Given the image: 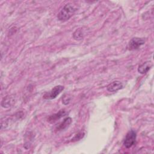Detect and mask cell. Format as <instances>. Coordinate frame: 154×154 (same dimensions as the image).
<instances>
[{"mask_svg": "<svg viewBox=\"0 0 154 154\" xmlns=\"http://www.w3.org/2000/svg\"><path fill=\"white\" fill-rule=\"evenodd\" d=\"M136 137H137V134L135 131H134V130L129 131L126 135L125 138L124 140V141H123L124 146L127 149L131 147L135 143Z\"/></svg>", "mask_w": 154, "mask_h": 154, "instance_id": "obj_2", "label": "cell"}, {"mask_svg": "<svg viewBox=\"0 0 154 154\" xmlns=\"http://www.w3.org/2000/svg\"><path fill=\"white\" fill-rule=\"evenodd\" d=\"M72 119L70 117H67L58 126H57L56 130L57 131H61L66 129L71 123H72Z\"/></svg>", "mask_w": 154, "mask_h": 154, "instance_id": "obj_8", "label": "cell"}, {"mask_svg": "<svg viewBox=\"0 0 154 154\" xmlns=\"http://www.w3.org/2000/svg\"><path fill=\"white\" fill-rule=\"evenodd\" d=\"M66 114H67V112L66 111H64V109H61V110L59 111L58 112L50 116L49 117V118L48 119V121L51 123H54L57 120L61 119V117L65 116Z\"/></svg>", "mask_w": 154, "mask_h": 154, "instance_id": "obj_6", "label": "cell"}, {"mask_svg": "<svg viewBox=\"0 0 154 154\" xmlns=\"http://www.w3.org/2000/svg\"><path fill=\"white\" fill-rule=\"evenodd\" d=\"M152 66L153 64L151 61H146L138 66V72L141 74H145L148 72V71L151 69Z\"/></svg>", "mask_w": 154, "mask_h": 154, "instance_id": "obj_7", "label": "cell"}, {"mask_svg": "<svg viewBox=\"0 0 154 154\" xmlns=\"http://www.w3.org/2000/svg\"><path fill=\"white\" fill-rule=\"evenodd\" d=\"M145 43V39L144 38L134 37L128 43V48L130 51H134L138 49L141 46L143 45Z\"/></svg>", "mask_w": 154, "mask_h": 154, "instance_id": "obj_4", "label": "cell"}, {"mask_svg": "<svg viewBox=\"0 0 154 154\" xmlns=\"http://www.w3.org/2000/svg\"><path fill=\"white\" fill-rule=\"evenodd\" d=\"M11 101H12V99H10L9 96H7L2 100V103L4 102V103H1V105L4 108L5 107H8V106H10V105H11Z\"/></svg>", "mask_w": 154, "mask_h": 154, "instance_id": "obj_10", "label": "cell"}, {"mask_svg": "<svg viewBox=\"0 0 154 154\" xmlns=\"http://www.w3.org/2000/svg\"><path fill=\"white\" fill-rule=\"evenodd\" d=\"M78 8L75 5L69 3L66 4L57 14V19L60 21H66L69 20L76 12Z\"/></svg>", "mask_w": 154, "mask_h": 154, "instance_id": "obj_1", "label": "cell"}, {"mask_svg": "<svg viewBox=\"0 0 154 154\" xmlns=\"http://www.w3.org/2000/svg\"><path fill=\"white\" fill-rule=\"evenodd\" d=\"M84 132L83 131H80L79 132H78L74 136V137L72 139V141H78V140H81V138H82L84 137Z\"/></svg>", "mask_w": 154, "mask_h": 154, "instance_id": "obj_11", "label": "cell"}, {"mask_svg": "<svg viewBox=\"0 0 154 154\" xmlns=\"http://www.w3.org/2000/svg\"><path fill=\"white\" fill-rule=\"evenodd\" d=\"M73 37L75 40H81L84 37V32L81 28L76 29L73 34Z\"/></svg>", "mask_w": 154, "mask_h": 154, "instance_id": "obj_9", "label": "cell"}, {"mask_svg": "<svg viewBox=\"0 0 154 154\" xmlns=\"http://www.w3.org/2000/svg\"><path fill=\"white\" fill-rule=\"evenodd\" d=\"M123 88V84L119 81H115L110 84H109L107 87L106 89L109 92H116L118 90L122 89Z\"/></svg>", "mask_w": 154, "mask_h": 154, "instance_id": "obj_5", "label": "cell"}, {"mask_svg": "<svg viewBox=\"0 0 154 154\" xmlns=\"http://www.w3.org/2000/svg\"><path fill=\"white\" fill-rule=\"evenodd\" d=\"M64 87L63 85H58L55 86L50 91L46 93L43 95V98L45 99H54L57 97L58 95H59L61 92L64 90Z\"/></svg>", "mask_w": 154, "mask_h": 154, "instance_id": "obj_3", "label": "cell"}]
</instances>
